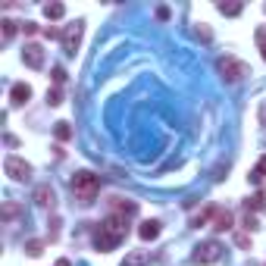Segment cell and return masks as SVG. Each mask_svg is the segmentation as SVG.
<instances>
[{"label":"cell","instance_id":"6da1fadb","mask_svg":"<svg viewBox=\"0 0 266 266\" xmlns=\"http://www.w3.org/2000/svg\"><path fill=\"white\" fill-rule=\"evenodd\" d=\"M126 232H129V216H122V213H110L100 229L94 232V247L97 251H113V247H119L122 241H126Z\"/></svg>","mask_w":266,"mask_h":266},{"label":"cell","instance_id":"7a4b0ae2","mask_svg":"<svg viewBox=\"0 0 266 266\" xmlns=\"http://www.w3.org/2000/svg\"><path fill=\"white\" fill-rule=\"evenodd\" d=\"M72 191H75V198H79L82 204H91V201L97 198V191H100V179H97L94 172L82 169V172L72 175Z\"/></svg>","mask_w":266,"mask_h":266},{"label":"cell","instance_id":"3957f363","mask_svg":"<svg viewBox=\"0 0 266 266\" xmlns=\"http://www.w3.org/2000/svg\"><path fill=\"white\" fill-rule=\"evenodd\" d=\"M222 260V244L219 241H201L191 254L194 266H210V263H219Z\"/></svg>","mask_w":266,"mask_h":266},{"label":"cell","instance_id":"277c9868","mask_svg":"<svg viewBox=\"0 0 266 266\" xmlns=\"http://www.w3.org/2000/svg\"><path fill=\"white\" fill-rule=\"evenodd\" d=\"M216 69H219V75L225 82H241L244 75H251V66H247L244 60H238V57H222L216 63Z\"/></svg>","mask_w":266,"mask_h":266},{"label":"cell","instance_id":"5b68a950","mask_svg":"<svg viewBox=\"0 0 266 266\" xmlns=\"http://www.w3.org/2000/svg\"><path fill=\"white\" fill-rule=\"evenodd\" d=\"M82 34H85V22L79 19V22H72V25H66V31H63V50L69 53V57H75V50H79V44H82Z\"/></svg>","mask_w":266,"mask_h":266},{"label":"cell","instance_id":"8992f818","mask_svg":"<svg viewBox=\"0 0 266 266\" xmlns=\"http://www.w3.org/2000/svg\"><path fill=\"white\" fill-rule=\"evenodd\" d=\"M4 169H7V175H10L13 182H25L28 175H31V166L25 163L22 157H16V154H10V157L4 160Z\"/></svg>","mask_w":266,"mask_h":266},{"label":"cell","instance_id":"52a82bcc","mask_svg":"<svg viewBox=\"0 0 266 266\" xmlns=\"http://www.w3.org/2000/svg\"><path fill=\"white\" fill-rule=\"evenodd\" d=\"M22 63L28 69H41L44 66V47L41 44H25L22 47Z\"/></svg>","mask_w":266,"mask_h":266},{"label":"cell","instance_id":"ba28073f","mask_svg":"<svg viewBox=\"0 0 266 266\" xmlns=\"http://www.w3.org/2000/svg\"><path fill=\"white\" fill-rule=\"evenodd\" d=\"M34 204L44 207V210H53L57 207V194H53V188L50 185H38L34 188Z\"/></svg>","mask_w":266,"mask_h":266},{"label":"cell","instance_id":"9c48e42d","mask_svg":"<svg viewBox=\"0 0 266 266\" xmlns=\"http://www.w3.org/2000/svg\"><path fill=\"white\" fill-rule=\"evenodd\" d=\"M10 100H13V106H22V103H28V100H31V85H25V82H16V85L10 88Z\"/></svg>","mask_w":266,"mask_h":266},{"label":"cell","instance_id":"30bf717a","mask_svg":"<svg viewBox=\"0 0 266 266\" xmlns=\"http://www.w3.org/2000/svg\"><path fill=\"white\" fill-rule=\"evenodd\" d=\"M138 238L141 241H157L160 238V222L157 219H144V222L138 225Z\"/></svg>","mask_w":266,"mask_h":266},{"label":"cell","instance_id":"8fae6325","mask_svg":"<svg viewBox=\"0 0 266 266\" xmlns=\"http://www.w3.org/2000/svg\"><path fill=\"white\" fill-rule=\"evenodd\" d=\"M232 222H235V216L229 210H216V216H213V229H216V232H229Z\"/></svg>","mask_w":266,"mask_h":266},{"label":"cell","instance_id":"7c38bea8","mask_svg":"<svg viewBox=\"0 0 266 266\" xmlns=\"http://www.w3.org/2000/svg\"><path fill=\"white\" fill-rule=\"evenodd\" d=\"M119 266H150V257H147L144 251H129L126 260H122Z\"/></svg>","mask_w":266,"mask_h":266},{"label":"cell","instance_id":"4fadbf2b","mask_svg":"<svg viewBox=\"0 0 266 266\" xmlns=\"http://www.w3.org/2000/svg\"><path fill=\"white\" fill-rule=\"evenodd\" d=\"M44 16H47V19H63V16H66V7L57 4V0H53V4H44Z\"/></svg>","mask_w":266,"mask_h":266},{"label":"cell","instance_id":"5bb4252c","mask_svg":"<svg viewBox=\"0 0 266 266\" xmlns=\"http://www.w3.org/2000/svg\"><path fill=\"white\" fill-rule=\"evenodd\" d=\"M251 210H254V213H263V210H266V194H263V191H257L254 198L247 201V213H251Z\"/></svg>","mask_w":266,"mask_h":266},{"label":"cell","instance_id":"9a60e30c","mask_svg":"<svg viewBox=\"0 0 266 266\" xmlns=\"http://www.w3.org/2000/svg\"><path fill=\"white\" fill-rule=\"evenodd\" d=\"M116 213H122V216H135V213H138V204H135V201H119V198H116Z\"/></svg>","mask_w":266,"mask_h":266},{"label":"cell","instance_id":"2e32d148","mask_svg":"<svg viewBox=\"0 0 266 266\" xmlns=\"http://www.w3.org/2000/svg\"><path fill=\"white\" fill-rule=\"evenodd\" d=\"M25 254H28V257H41V254H44V241H41V238L25 241Z\"/></svg>","mask_w":266,"mask_h":266},{"label":"cell","instance_id":"e0dca14e","mask_svg":"<svg viewBox=\"0 0 266 266\" xmlns=\"http://www.w3.org/2000/svg\"><path fill=\"white\" fill-rule=\"evenodd\" d=\"M53 135H57V141H69L72 138V129H69V122H57V126H53Z\"/></svg>","mask_w":266,"mask_h":266},{"label":"cell","instance_id":"ac0fdd59","mask_svg":"<svg viewBox=\"0 0 266 266\" xmlns=\"http://www.w3.org/2000/svg\"><path fill=\"white\" fill-rule=\"evenodd\" d=\"M210 216H216V207H207L201 216H194V229H201V225H207L210 222Z\"/></svg>","mask_w":266,"mask_h":266},{"label":"cell","instance_id":"d6986e66","mask_svg":"<svg viewBox=\"0 0 266 266\" xmlns=\"http://www.w3.org/2000/svg\"><path fill=\"white\" fill-rule=\"evenodd\" d=\"M263 175H266V157H260V163H257V169L251 172V182H254V185H260V182H263Z\"/></svg>","mask_w":266,"mask_h":266},{"label":"cell","instance_id":"ffe728a7","mask_svg":"<svg viewBox=\"0 0 266 266\" xmlns=\"http://www.w3.org/2000/svg\"><path fill=\"white\" fill-rule=\"evenodd\" d=\"M0 216H4L7 222H10V219H16V216H19V207H16L13 201H7V204H4V213H0Z\"/></svg>","mask_w":266,"mask_h":266},{"label":"cell","instance_id":"44dd1931","mask_svg":"<svg viewBox=\"0 0 266 266\" xmlns=\"http://www.w3.org/2000/svg\"><path fill=\"white\" fill-rule=\"evenodd\" d=\"M47 103L50 106H60L63 103V91H60V88H47Z\"/></svg>","mask_w":266,"mask_h":266},{"label":"cell","instance_id":"7402d4cb","mask_svg":"<svg viewBox=\"0 0 266 266\" xmlns=\"http://www.w3.org/2000/svg\"><path fill=\"white\" fill-rule=\"evenodd\" d=\"M222 16H241V4H219L216 7Z\"/></svg>","mask_w":266,"mask_h":266},{"label":"cell","instance_id":"603a6c76","mask_svg":"<svg viewBox=\"0 0 266 266\" xmlns=\"http://www.w3.org/2000/svg\"><path fill=\"white\" fill-rule=\"evenodd\" d=\"M0 25H4V38H7V41L13 38L16 31H19V22H13V19H4V22H0Z\"/></svg>","mask_w":266,"mask_h":266},{"label":"cell","instance_id":"cb8c5ba5","mask_svg":"<svg viewBox=\"0 0 266 266\" xmlns=\"http://www.w3.org/2000/svg\"><path fill=\"white\" fill-rule=\"evenodd\" d=\"M257 44H260L263 60H266V25H260V28H257Z\"/></svg>","mask_w":266,"mask_h":266},{"label":"cell","instance_id":"d4e9b609","mask_svg":"<svg viewBox=\"0 0 266 266\" xmlns=\"http://www.w3.org/2000/svg\"><path fill=\"white\" fill-rule=\"evenodd\" d=\"M50 75H53V85H63V82H66V69H63V66H53Z\"/></svg>","mask_w":266,"mask_h":266},{"label":"cell","instance_id":"484cf974","mask_svg":"<svg viewBox=\"0 0 266 266\" xmlns=\"http://www.w3.org/2000/svg\"><path fill=\"white\" fill-rule=\"evenodd\" d=\"M22 31H25V38H31V34H38V22H22Z\"/></svg>","mask_w":266,"mask_h":266},{"label":"cell","instance_id":"4316f807","mask_svg":"<svg viewBox=\"0 0 266 266\" xmlns=\"http://www.w3.org/2000/svg\"><path fill=\"white\" fill-rule=\"evenodd\" d=\"M257 225H260V222H257V216H251V213H247V216H244V229H247V232H254Z\"/></svg>","mask_w":266,"mask_h":266},{"label":"cell","instance_id":"83f0119b","mask_svg":"<svg viewBox=\"0 0 266 266\" xmlns=\"http://www.w3.org/2000/svg\"><path fill=\"white\" fill-rule=\"evenodd\" d=\"M235 244H238V247H251V235H244V232L235 235Z\"/></svg>","mask_w":266,"mask_h":266},{"label":"cell","instance_id":"f1b7e54d","mask_svg":"<svg viewBox=\"0 0 266 266\" xmlns=\"http://www.w3.org/2000/svg\"><path fill=\"white\" fill-rule=\"evenodd\" d=\"M157 19L166 22V19H169V7H157Z\"/></svg>","mask_w":266,"mask_h":266},{"label":"cell","instance_id":"f546056e","mask_svg":"<svg viewBox=\"0 0 266 266\" xmlns=\"http://www.w3.org/2000/svg\"><path fill=\"white\" fill-rule=\"evenodd\" d=\"M44 38H63V34L57 28H44Z\"/></svg>","mask_w":266,"mask_h":266},{"label":"cell","instance_id":"4dcf8cb0","mask_svg":"<svg viewBox=\"0 0 266 266\" xmlns=\"http://www.w3.org/2000/svg\"><path fill=\"white\" fill-rule=\"evenodd\" d=\"M198 34H201V38H204V41H210V28H204V25H198Z\"/></svg>","mask_w":266,"mask_h":266},{"label":"cell","instance_id":"1f68e13d","mask_svg":"<svg viewBox=\"0 0 266 266\" xmlns=\"http://www.w3.org/2000/svg\"><path fill=\"white\" fill-rule=\"evenodd\" d=\"M57 266H69V260H57Z\"/></svg>","mask_w":266,"mask_h":266}]
</instances>
